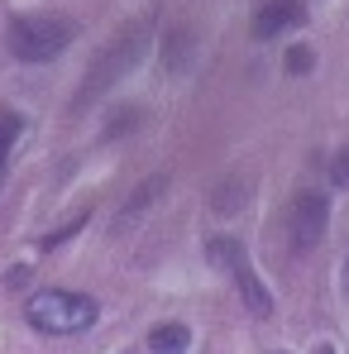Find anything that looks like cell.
Listing matches in <instances>:
<instances>
[{
	"label": "cell",
	"mask_w": 349,
	"mask_h": 354,
	"mask_svg": "<svg viewBox=\"0 0 349 354\" xmlns=\"http://www.w3.org/2000/svg\"><path fill=\"white\" fill-rule=\"evenodd\" d=\"M82 225H86V211H82V216H72V221H67L62 230H53V235H44V249H53V244H62V239H72L77 230H82Z\"/></svg>",
	"instance_id": "cell-12"
},
{
	"label": "cell",
	"mask_w": 349,
	"mask_h": 354,
	"mask_svg": "<svg viewBox=\"0 0 349 354\" xmlns=\"http://www.w3.org/2000/svg\"><path fill=\"white\" fill-rule=\"evenodd\" d=\"M77 39V24L62 15H19L10 24V53L24 62H48Z\"/></svg>",
	"instance_id": "cell-3"
},
{
	"label": "cell",
	"mask_w": 349,
	"mask_h": 354,
	"mask_svg": "<svg viewBox=\"0 0 349 354\" xmlns=\"http://www.w3.org/2000/svg\"><path fill=\"white\" fill-rule=\"evenodd\" d=\"M29 283V268H10V278H5V288H24Z\"/></svg>",
	"instance_id": "cell-16"
},
{
	"label": "cell",
	"mask_w": 349,
	"mask_h": 354,
	"mask_svg": "<svg viewBox=\"0 0 349 354\" xmlns=\"http://www.w3.org/2000/svg\"><path fill=\"white\" fill-rule=\"evenodd\" d=\"M15 134H19V115H0V168H5V158H10Z\"/></svg>",
	"instance_id": "cell-11"
},
{
	"label": "cell",
	"mask_w": 349,
	"mask_h": 354,
	"mask_svg": "<svg viewBox=\"0 0 349 354\" xmlns=\"http://www.w3.org/2000/svg\"><path fill=\"white\" fill-rule=\"evenodd\" d=\"M244 192H249V182H244V177H225V182L211 192V211H220V216H234V211L244 206Z\"/></svg>",
	"instance_id": "cell-10"
},
{
	"label": "cell",
	"mask_w": 349,
	"mask_h": 354,
	"mask_svg": "<svg viewBox=\"0 0 349 354\" xmlns=\"http://www.w3.org/2000/svg\"><path fill=\"white\" fill-rule=\"evenodd\" d=\"M326 225H330V196L321 192H296L287 206V235L296 249H316L326 239Z\"/></svg>",
	"instance_id": "cell-5"
},
{
	"label": "cell",
	"mask_w": 349,
	"mask_h": 354,
	"mask_svg": "<svg viewBox=\"0 0 349 354\" xmlns=\"http://www.w3.org/2000/svg\"><path fill=\"white\" fill-rule=\"evenodd\" d=\"M206 254H211V263H220V268L234 278V288H239L244 306H249L254 316H273V292H268L263 278L254 273V263H249V254H244L239 239H234V235H211Z\"/></svg>",
	"instance_id": "cell-4"
},
{
	"label": "cell",
	"mask_w": 349,
	"mask_h": 354,
	"mask_svg": "<svg viewBox=\"0 0 349 354\" xmlns=\"http://www.w3.org/2000/svg\"><path fill=\"white\" fill-rule=\"evenodd\" d=\"M96 301L82 292H62V288H44V292L29 297V306H24V316H29V326L34 330H44V335H77V330H86V326H96Z\"/></svg>",
	"instance_id": "cell-2"
},
{
	"label": "cell",
	"mask_w": 349,
	"mask_h": 354,
	"mask_svg": "<svg viewBox=\"0 0 349 354\" xmlns=\"http://www.w3.org/2000/svg\"><path fill=\"white\" fill-rule=\"evenodd\" d=\"M149 350H153V354H187V350H191V330H187L182 321L153 326V330H149Z\"/></svg>",
	"instance_id": "cell-9"
},
{
	"label": "cell",
	"mask_w": 349,
	"mask_h": 354,
	"mask_svg": "<svg viewBox=\"0 0 349 354\" xmlns=\"http://www.w3.org/2000/svg\"><path fill=\"white\" fill-rule=\"evenodd\" d=\"M191 53H196V34H191V29H173L168 44H163V67H168L173 77H182V72L191 67Z\"/></svg>",
	"instance_id": "cell-8"
},
{
	"label": "cell",
	"mask_w": 349,
	"mask_h": 354,
	"mask_svg": "<svg viewBox=\"0 0 349 354\" xmlns=\"http://www.w3.org/2000/svg\"><path fill=\"white\" fill-rule=\"evenodd\" d=\"M149 44H153V15L129 19L115 39L101 48V58L86 67V82H82V91L72 96V115H82L86 106H96V101H101V96L115 86L120 77H129V72L139 67V58L149 53Z\"/></svg>",
	"instance_id": "cell-1"
},
{
	"label": "cell",
	"mask_w": 349,
	"mask_h": 354,
	"mask_svg": "<svg viewBox=\"0 0 349 354\" xmlns=\"http://www.w3.org/2000/svg\"><path fill=\"white\" fill-rule=\"evenodd\" d=\"M311 48H287V72L292 77H301V72H311Z\"/></svg>",
	"instance_id": "cell-13"
},
{
	"label": "cell",
	"mask_w": 349,
	"mask_h": 354,
	"mask_svg": "<svg viewBox=\"0 0 349 354\" xmlns=\"http://www.w3.org/2000/svg\"><path fill=\"white\" fill-rule=\"evenodd\" d=\"M163 192H168V177H163V173L149 177V182H139V187L129 192V201L120 206V216H115V235H124V230H129V225H134V221H139V216H144V211H149V206H153V201H158Z\"/></svg>",
	"instance_id": "cell-7"
},
{
	"label": "cell",
	"mask_w": 349,
	"mask_h": 354,
	"mask_svg": "<svg viewBox=\"0 0 349 354\" xmlns=\"http://www.w3.org/2000/svg\"><path fill=\"white\" fill-rule=\"evenodd\" d=\"M134 120H139V111H120V115H115V124H111L106 134H124V129H129Z\"/></svg>",
	"instance_id": "cell-15"
},
{
	"label": "cell",
	"mask_w": 349,
	"mask_h": 354,
	"mask_svg": "<svg viewBox=\"0 0 349 354\" xmlns=\"http://www.w3.org/2000/svg\"><path fill=\"white\" fill-rule=\"evenodd\" d=\"M306 19V5L301 0H273V5H263L258 10V19H254V34L258 39H278V34H287Z\"/></svg>",
	"instance_id": "cell-6"
},
{
	"label": "cell",
	"mask_w": 349,
	"mask_h": 354,
	"mask_svg": "<svg viewBox=\"0 0 349 354\" xmlns=\"http://www.w3.org/2000/svg\"><path fill=\"white\" fill-rule=\"evenodd\" d=\"M311 354H335V345H316V350H311Z\"/></svg>",
	"instance_id": "cell-17"
},
{
	"label": "cell",
	"mask_w": 349,
	"mask_h": 354,
	"mask_svg": "<svg viewBox=\"0 0 349 354\" xmlns=\"http://www.w3.org/2000/svg\"><path fill=\"white\" fill-rule=\"evenodd\" d=\"M330 182H335V187H349V153H335V163H330Z\"/></svg>",
	"instance_id": "cell-14"
}]
</instances>
